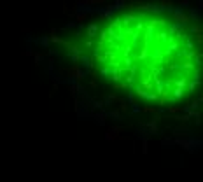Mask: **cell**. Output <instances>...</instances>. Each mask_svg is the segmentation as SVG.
Returning a JSON list of instances; mask_svg holds the SVG:
<instances>
[{
  "instance_id": "6da1fadb",
  "label": "cell",
  "mask_w": 203,
  "mask_h": 182,
  "mask_svg": "<svg viewBox=\"0 0 203 182\" xmlns=\"http://www.w3.org/2000/svg\"><path fill=\"white\" fill-rule=\"evenodd\" d=\"M89 53L105 79L149 102H177L200 84V42L168 14H116L91 35Z\"/></svg>"
}]
</instances>
